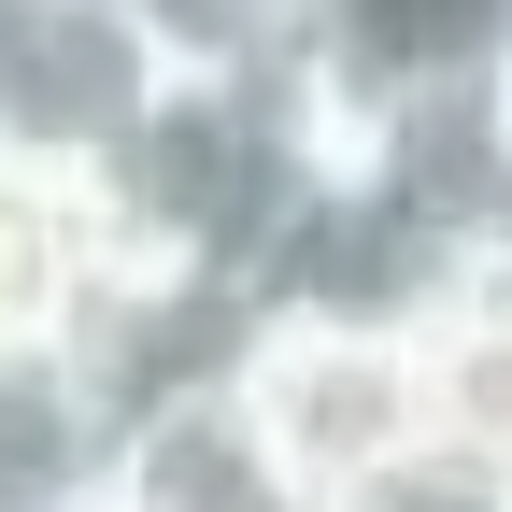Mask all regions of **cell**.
<instances>
[{"label":"cell","instance_id":"1","mask_svg":"<svg viewBox=\"0 0 512 512\" xmlns=\"http://www.w3.org/2000/svg\"><path fill=\"white\" fill-rule=\"evenodd\" d=\"M228 384L256 399V427L285 441V470L313 498L427 456V342L399 299H256Z\"/></svg>","mask_w":512,"mask_h":512},{"label":"cell","instance_id":"2","mask_svg":"<svg viewBox=\"0 0 512 512\" xmlns=\"http://www.w3.org/2000/svg\"><path fill=\"white\" fill-rule=\"evenodd\" d=\"M200 86L185 57L128 15V0H0V143L43 171H128L171 128V100Z\"/></svg>","mask_w":512,"mask_h":512},{"label":"cell","instance_id":"3","mask_svg":"<svg viewBox=\"0 0 512 512\" xmlns=\"http://www.w3.org/2000/svg\"><path fill=\"white\" fill-rule=\"evenodd\" d=\"M100 512H328V498L285 470V441L256 427V399L228 370H185V384H143L128 399Z\"/></svg>","mask_w":512,"mask_h":512},{"label":"cell","instance_id":"4","mask_svg":"<svg viewBox=\"0 0 512 512\" xmlns=\"http://www.w3.org/2000/svg\"><path fill=\"white\" fill-rule=\"evenodd\" d=\"M512 57V0H299V100L328 114H413Z\"/></svg>","mask_w":512,"mask_h":512},{"label":"cell","instance_id":"5","mask_svg":"<svg viewBox=\"0 0 512 512\" xmlns=\"http://www.w3.org/2000/svg\"><path fill=\"white\" fill-rule=\"evenodd\" d=\"M128 384L100 342H0V512H100Z\"/></svg>","mask_w":512,"mask_h":512},{"label":"cell","instance_id":"6","mask_svg":"<svg viewBox=\"0 0 512 512\" xmlns=\"http://www.w3.org/2000/svg\"><path fill=\"white\" fill-rule=\"evenodd\" d=\"M100 185L0 143V342H86L100 313Z\"/></svg>","mask_w":512,"mask_h":512},{"label":"cell","instance_id":"7","mask_svg":"<svg viewBox=\"0 0 512 512\" xmlns=\"http://www.w3.org/2000/svg\"><path fill=\"white\" fill-rule=\"evenodd\" d=\"M200 86H256V72H285L299 57V0H128Z\"/></svg>","mask_w":512,"mask_h":512},{"label":"cell","instance_id":"8","mask_svg":"<svg viewBox=\"0 0 512 512\" xmlns=\"http://www.w3.org/2000/svg\"><path fill=\"white\" fill-rule=\"evenodd\" d=\"M328 512H512V470H470V456H399V470L342 484Z\"/></svg>","mask_w":512,"mask_h":512},{"label":"cell","instance_id":"9","mask_svg":"<svg viewBox=\"0 0 512 512\" xmlns=\"http://www.w3.org/2000/svg\"><path fill=\"white\" fill-rule=\"evenodd\" d=\"M484 114H498V171H512V57L484 72Z\"/></svg>","mask_w":512,"mask_h":512}]
</instances>
